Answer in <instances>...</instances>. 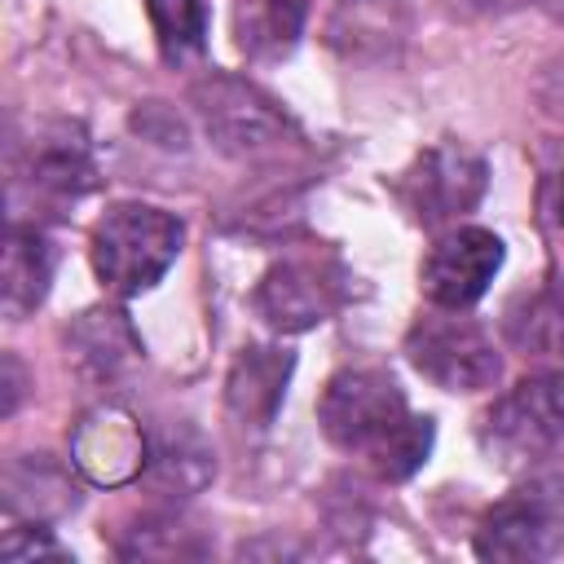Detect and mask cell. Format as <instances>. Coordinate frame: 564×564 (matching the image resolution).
<instances>
[{
  "mask_svg": "<svg viewBox=\"0 0 564 564\" xmlns=\"http://www.w3.org/2000/svg\"><path fill=\"white\" fill-rule=\"evenodd\" d=\"M317 423L330 445L366 454L383 480L414 476L432 449V419L414 414L397 379L375 366L335 370L317 397Z\"/></svg>",
  "mask_w": 564,
  "mask_h": 564,
  "instance_id": "obj_1",
  "label": "cell"
},
{
  "mask_svg": "<svg viewBox=\"0 0 564 564\" xmlns=\"http://www.w3.org/2000/svg\"><path fill=\"white\" fill-rule=\"evenodd\" d=\"M185 225L150 203H115L97 225H93V269L106 291L115 295H141L150 291L181 256Z\"/></svg>",
  "mask_w": 564,
  "mask_h": 564,
  "instance_id": "obj_2",
  "label": "cell"
},
{
  "mask_svg": "<svg viewBox=\"0 0 564 564\" xmlns=\"http://www.w3.org/2000/svg\"><path fill=\"white\" fill-rule=\"evenodd\" d=\"M480 445L498 467H533L564 449V370L507 388L480 419Z\"/></svg>",
  "mask_w": 564,
  "mask_h": 564,
  "instance_id": "obj_3",
  "label": "cell"
},
{
  "mask_svg": "<svg viewBox=\"0 0 564 564\" xmlns=\"http://www.w3.org/2000/svg\"><path fill=\"white\" fill-rule=\"evenodd\" d=\"M560 551H564L560 476H529L507 498H498L476 529V555L494 564H538Z\"/></svg>",
  "mask_w": 564,
  "mask_h": 564,
  "instance_id": "obj_4",
  "label": "cell"
},
{
  "mask_svg": "<svg viewBox=\"0 0 564 564\" xmlns=\"http://www.w3.org/2000/svg\"><path fill=\"white\" fill-rule=\"evenodd\" d=\"M405 357L441 392H485L502 375V357L494 339L471 317H449V313L419 317L405 335Z\"/></svg>",
  "mask_w": 564,
  "mask_h": 564,
  "instance_id": "obj_5",
  "label": "cell"
},
{
  "mask_svg": "<svg viewBox=\"0 0 564 564\" xmlns=\"http://www.w3.org/2000/svg\"><path fill=\"white\" fill-rule=\"evenodd\" d=\"M194 106H198L207 137L234 159L264 154V150L282 145V137H286V115L247 79L207 75L194 84Z\"/></svg>",
  "mask_w": 564,
  "mask_h": 564,
  "instance_id": "obj_6",
  "label": "cell"
},
{
  "mask_svg": "<svg viewBox=\"0 0 564 564\" xmlns=\"http://www.w3.org/2000/svg\"><path fill=\"white\" fill-rule=\"evenodd\" d=\"M489 167L476 150L458 141H441L414 159V167L401 176V198L423 225H445L471 212L485 194Z\"/></svg>",
  "mask_w": 564,
  "mask_h": 564,
  "instance_id": "obj_7",
  "label": "cell"
},
{
  "mask_svg": "<svg viewBox=\"0 0 564 564\" xmlns=\"http://www.w3.org/2000/svg\"><path fill=\"white\" fill-rule=\"evenodd\" d=\"M498 269H502V238L480 225H463L432 242L419 269V282L436 308L458 313V308H471L489 291Z\"/></svg>",
  "mask_w": 564,
  "mask_h": 564,
  "instance_id": "obj_8",
  "label": "cell"
},
{
  "mask_svg": "<svg viewBox=\"0 0 564 564\" xmlns=\"http://www.w3.org/2000/svg\"><path fill=\"white\" fill-rule=\"evenodd\" d=\"M145 449L150 432L137 423V414H128L115 401L93 405L70 432V463L93 485H128L145 471Z\"/></svg>",
  "mask_w": 564,
  "mask_h": 564,
  "instance_id": "obj_9",
  "label": "cell"
},
{
  "mask_svg": "<svg viewBox=\"0 0 564 564\" xmlns=\"http://www.w3.org/2000/svg\"><path fill=\"white\" fill-rule=\"evenodd\" d=\"M97 181L88 137L75 123H44L13 154V185H31L40 198H79Z\"/></svg>",
  "mask_w": 564,
  "mask_h": 564,
  "instance_id": "obj_10",
  "label": "cell"
},
{
  "mask_svg": "<svg viewBox=\"0 0 564 564\" xmlns=\"http://www.w3.org/2000/svg\"><path fill=\"white\" fill-rule=\"evenodd\" d=\"M335 304H339V278L317 260H278L256 286L260 317L282 335L326 322Z\"/></svg>",
  "mask_w": 564,
  "mask_h": 564,
  "instance_id": "obj_11",
  "label": "cell"
},
{
  "mask_svg": "<svg viewBox=\"0 0 564 564\" xmlns=\"http://www.w3.org/2000/svg\"><path fill=\"white\" fill-rule=\"evenodd\" d=\"M410 35V4L405 0H335L326 40L344 62L383 66L397 62Z\"/></svg>",
  "mask_w": 564,
  "mask_h": 564,
  "instance_id": "obj_12",
  "label": "cell"
},
{
  "mask_svg": "<svg viewBox=\"0 0 564 564\" xmlns=\"http://www.w3.org/2000/svg\"><path fill=\"white\" fill-rule=\"evenodd\" d=\"M295 370V357L286 348H273V344H247L234 366H229V379H225V405L229 414L242 423V427H269L282 410V397H286V379Z\"/></svg>",
  "mask_w": 564,
  "mask_h": 564,
  "instance_id": "obj_13",
  "label": "cell"
},
{
  "mask_svg": "<svg viewBox=\"0 0 564 564\" xmlns=\"http://www.w3.org/2000/svg\"><path fill=\"white\" fill-rule=\"evenodd\" d=\"M159 494L167 498H189L198 489L212 485L216 476V454L203 441L198 427L189 423H163L150 432V449H145V471H141Z\"/></svg>",
  "mask_w": 564,
  "mask_h": 564,
  "instance_id": "obj_14",
  "label": "cell"
},
{
  "mask_svg": "<svg viewBox=\"0 0 564 564\" xmlns=\"http://www.w3.org/2000/svg\"><path fill=\"white\" fill-rule=\"evenodd\" d=\"M57 251L35 225H13L4 238V269H0V308L9 322H22L40 308L53 282Z\"/></svg>",
  "mask_w": 564,
  "mask_h": 564,
  "instance_id": "obj_15",
  "label": "cell"
},
{
  "mask_svg": "<svg viewBox=\"0 0 564 564\" xmlns=\"http://www.w3.org/2000/svg\"><path fill=\"white\" fill-rule=\"evenodd\" d=\"M70 357L93 379H119L132 361H141V339L119 308H88L70 326Z\"/></svg>",
  "mask_w": 564,
  "mask_h": 564,
  "instance_id": "obj_16",
  "label": "cell"
},
{
  "mask_svg": "<svg viewBox=\"0 0 564 564\" xmlns=\"http://www.w3.org/2000/svg\"><path fill=\"white\" fill-rule=\"evenodd\" d=\"M304 0H238L234 35L251 62H278L300 44Z\"/></svg>",
  "mask_w": 564,
  "mask_h": 564,
  "instance_id": "obj_17",
  "label": "cell"
},
{
  "mask_svg": "<svg viewBox=\"0 0 564 564\" xmlns=\"http://www.w3.org/2000/svg\"><path fill=\"white\" fill-rule=\"evenodd\" d=\"M4 507L26 520H48L75 507V489L66 471L48 463V454H26L4 471Z\"/></svg>",
  "mask_w": 564,
  "mask_h": 564,
  "instance_id": "obj_18",
  "label": "cell"
},
{
  "mask_svg": "<svg viewBox=\"0 0 564 564\" xmlns=\"http://www.w3.org/2000/svg\"><path fill=\"white\" fill-rule=\"evenodd\" d=\"M507 339L538 361H564V300L551 291L524 295L507 308Z\"/></svg>",
  "mask_w": 564,
  "mask_h": 564,
  "instance_id": "obj_19",
  "label": "cell"
},
{
  "mask_svg": "<svg viewBox=\"0 0 564 564\" xmlns=\"http://www.w3.org/2000/svg\"><path fill=\"white\" fill-rule=\"evenodd\" d=\"M145 13L154 22V35H159V48L167 62H185V57L203 53V44H207L203 0H145Z\"/></svg>",
  "mask_w": 564,
  "mask_h": 564,
  "instance_id": "obj_20",
  "label": "cell"
},
{
  "mask_svg": "<svg viewBox=\"0 0 564 564\" xmlns=\"http://www.w3.org/2000/svg\"><path fill=\"white\" fill-rule=\"evenodd\" d=\"M119 555L128 560H176V555H203L194 542V529H185L176 516H141L123 538Z\"/></svg>",
  "mask_w": 564,
  "mask_h": 564,
  "instance_id": "obj_21",
  "label": "cell"
},
{
  "mask_svg": "<svg viewBox=\"0 0 564 564\" xmlns=\"http://www.w3.org/2000/svg\"><path fill=\"white\" fill-rule=\"evenodd\" d=\"M0 555H4V560H13V564H22V560H35V555L62 560L66 551L53 542V533H48L40 520H22V524H13V529L4 533V542H0Z\"/></svg>",
  "mask_w": 564,
  "mask_h": 564,
  "instance_id": "obj_22",
  "label": "cell"
},
{
  "mask_svg": "<svg viewBox=\"0 0 564 564\" xmlns=\"http://www.w3.org/2000/svg\"><path fill=\"white\" fill-rule=\"evenodd\" d=\"M0 370H4V401H0V414H13V410H18V397H22V370H18V357L4 352V357H0Z\"/></svg>",
  "mask_w": 564,
  "mask_h": 564,
  "instance_id": "obj_23",
  "label": "cell"
},
{
  "mask_svg": "<svg viewBox=\"0 0 564 564\" xmlns=\"http://www.w3.org/2000/svg\"><path fill=\"white\" fill-rule=\"evenodd\" d=\"M476 9H485V13H511V9H520L524 0H471Z\"/></svg>",
  "mask_w": 564,
  "mask_h": 564,
  "instance_id": "obj_24",
  "label": "cell"
},
{
  "mask_svg": "<svg viewBox=\"0 0 564 564\" xmlns=\"http://www.w3.org/2000/svg\"><path fill=\"white\" fill-rule=\"evenodd\" d=\"M555 225L564 229V172H560V181H555Z\"/></svg>",
  "mask_w": 564,
  "mask_h": 564,
  "instance_id": "obj_25",
  "label": "cell"
}]
</instances>
